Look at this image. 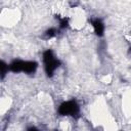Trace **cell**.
Returning a JSON list of instances; mask_svg holds the SVG:
<instances>
[{
    "label": "cell",
    "mask_w": 131,
    "mask_h": 131,
    "mask_svg": "<svg viewBox=\"0 0 131 131\" xmlns=\"http://www.w3.org/2000/svg\"><path fill=\"white\" fill-rule=\"evenodd\" d=\"M100 81H101L102 83H104V84H108V83L112 82V76H110V75H104V76L101 78Z\"/></svg>",
    "instance_id": "cell-6"
},
{
    "label": "cell",
    "mask_w": 131,
    "mask_h": 131,
    "mask_svg": "<svg viewBox=\"0 0 131 131\" xmlns=\"http://www.w3.org/2000/svg\"><path fill=\"white\" fill-rule=\"evenodd\" d=\"M67 19L69 21V26L72 28V30L75 31L84 30L88 26L86 11L80 6H74V7L71 6Z\"/></svg>",
    "instance_id": "cell-1"
},
{
    "label": "cell",
    "mask_w": 131,
    "mask_h": 131,
    "mask_svg": "<svg viewBox=\"0 0 131 131\" xmlns=\"http://www.w3.org/2000/svg\"><path fill=\"white\" fill-rule=\"evenodd\" d=\"M21 12L17 7H4L0 12V23L4 28H12L18 24Z\"/></svg>",
    "instance_id": "cell-2"
},
{
    "label": "cell",
    "mask_w": 131,
    "mask_h": 131,
    "mask_svg": "<svg viewBox=\"0 0 131 131\" xmlns=\"http://www.w3.org/2000/svg\"><path fill=\"white\" fill-rule=\"evenodd\" d=\"M56 130L57 131H73V124L70 118L64 116L62 119H60L57 124Z\"/></svg>",
    "instance_id": "cell-5"
},
{
    "label": "cell",
    "mask_w": 131,
    "mask_h": 131,
    "mask_svg": "<svg viewBox=\"0 0 131 131\" xmlns=\"http://www.w3.org/2000/svg\"><path fill=\"white\" fill-rule=\"evenodd\" d=\"M12 105V99L8 95H2L0 100V112L1 116H5V114L9 111V108Z\"/></svg>",
    "instance_id": "cell-4"
},
{
    "label": "cell",
    "mask_w": 131,
    "mask_h": 131,
    "mask_svg": "<svg viewBox=\"0 0 131 131\" xmlns=\"http://www.w3.org/2000/svg\"><path fill=\"white\" fill-rule=\"evenodd\" d=\"M122 111L126 117H131V91H127L122 96Z\"/></svg>",
    "instance_id": "cell-3"
}]
</instances>
